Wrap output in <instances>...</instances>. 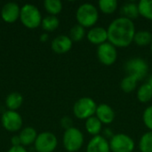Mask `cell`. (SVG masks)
Instances as JSON below:
<instances>
[{
  "mask_svg": "<svg viewBox=\"0 0 152 152\" xmlns=\"http://www.w3.org/2000/svg\"><path fill=\"white\" fill-rule=\"evenodd\" d=\"M108 41L115 47H127L134 41L135 27L133 20L118 17L111 21L107 28Z\"/></svg>",
  "mask_w": 152,
  "mask_h": 152,
  "instance_id": "1",
  "label": "cell"
},
{
  "mask_svg": "<svg viewBox=\"0 0 152 152\" xmlns=\"http://www.w3.org/2000/svg\"><path fill=\"white\" fill-rule=\"evenodd\" d=\"M76 18L79 25L84 28H91L98 20L99 13L97 8L90 3L81 4L76 12Z\"/></svg>",
  "mask_w": 152,
  "mask_h": 152,
  "instance_id": "2",
  "label": "cell"
},
{
  "mask_svg": "<svg viewBox=\"0 0 152 152\" xmlns=\"http://www.w3.org/2000/svg\"><path fill=\"white\" fill-rule=\"evenodd\" d=\"M20 19L28 28H36L41 25L42 16L38 8L31 4H26L20 8Z\"/></svg>",
  "mask_w": 152,
  "mask_h": 152,
  "instance_id": "3",
  "label": "cell"
},
{
  "mask_svg": "<svg viewBox=\"0 0 152 152\" xmlns=\"http://www.w3.org/2000/svg\"><path fill=\"white\" fill-rule=\"evenodd\" d=\"M97 104L90 97H82L77 100L73 107V112L78 119H87L94 116Z\"/></svg>",
  "mask_w": 152,
  "mask_h": 152,
  "instance_id": "4",
  "label": "cell"
},
{
  "mask_svg": "<svg viewBox=\"0 0 152 152\" xmlns=\"http://www.w3.org/2000/svg\"><path fill=\"white\" fill-rule=\"evenodd\" d=\"M62 142L67 151L77 152L83 146L84 135L78 128L73 126L68 130H65Z\"/></svg>",
  "mask_w": 152,
  "mask_h": 152,
  "instance_id": "5",
  "label": "cell"
},
{
  "mask_svg": "<svg viewBox=\"0 0 152 152\" xmlns=\"http://www.w3.org/2000/svg\"><path fill=\"white\" fill-rule=\"evenodd\" d=\"M135 144L134 140L126 134H117L110 141V148L112 152H133Z\"/></svg>",
  "mask_w": 152,
  "mask_h": 152,
  "instance_id": "6",
  "label": "cell"
},
{
  "mask_svg": "<svg viewBox=\"0 0 152 152\" xmlns=\"http://www.w3.org/2000/svg\"><path fill=\"white\" fill-rule=\"evenodd\" d=\"M125 69L127 75L134 77L139 81L147 75L149 66L144 60L141 58H133L126 62Z\"/></svg>",
  "mask_w": 152,
  "mask_h": 152,
  "instance_id": "7",
  "label": "cell"
},
{
  "mask_svg": "<svg viewBox=\"0 0 152 152\" xmlns=\"http://www.w3.org/2000/svg\"><path fill=\"white\" fill-rule=\"evenodd\" d=\"M58 144L56 136L51 132H44L37 134L35 148L37 152H53Z\"/></svg>",
  "mask_w": 152,
  "mask_h": 152,
  "instance_id": "8",
  "label": "cell"
},
{
  "mask_svg": "<svg viewBox=\"0 0 152 152\" xmlns=\"http://www.w3.org/2000/svg\"><path fill=\"white\" fill-rule=\"evenodd\" d=\"M97 57L100 62L105 66H110L114 64L118 58L117 48L110 42L103 43L98 46Z\"/></svg>",
  "mask_w": 152,
  "mask_h": 152,
  "instance_id": "9",
  "label": "cell"
},
{
  "mask_svg": "<svg viewBox=\"0 0 152 152\" xmlns=\"http://www.w3.org/2000/svg\"><path fill=\"white\" fill-rule=\"evenodd\" d=\"M2 125L9 132H16L22 126V118L14 110H7L2 115Z\"/></svg>",
  "mask_w": 152,
  "mask_h": 152,
  "instance_id": "10",
  "label": "cell"
},
{
  "mask_svg": "<svg viewBox=\"0 0 152 152\" xmlns=\"http://www.w3.org/2000/svg\"><path fill=\"white\" fill-rule=\"evenodd\" d=\"M20 14V8L18 4L14 2H9L4 4L1 10V17L7 23H13L19 18Z\"/></svg>",
  "mask_w": 152,
  "mask_h": 152,
  "instance_id": "11",
  "label": "cell"
},
{
  "mask_svg": "<svg viewBox=\"0 0 152 152\" xmlns=\"http://www.w3.org/2000/svg\"><path fill=\"white\" fill-rule=\"evenodd\" d=\"M72 44L73 42L69 38V37L65 35H60L52 41L51 46L54 53L61 54L68 53L71 49Z\"/></svg>",
  "mask_w": 152,
  "mask_h": 152,
  "instance_id": "12",
  "label": "cell"
},
{
  "mask_svg": "<svg viewBox=\"0 0 152 152\" xmlns=\"http://www.w3.org/2000/svg\"><path fill=\"white\" fill-rule=\"evenodd\" d=\"M115 116L114 110L109 104L102 103L97 106L95 117L102 122V124H111L115 119Z\"/></svg>",
  "mask_w": 152,
  "mask_h": 152,
  "instance_id": "13",
  "label": "cell"
},
{
  "mask_svg": "<svg viewBox=\"0 0 152 152\" xmlns=\"http://www.w3.org/2000/svg\"><path fill=\"white\" fill-rule=\"evenodd\" d=\"M86 152H110V142L102 135L94 136L88 142Z\"/></svg>",
  "mask_w": 152,
  "mask_h": 152,
  "instance_id": "14",
  "label": "cell"
},
{
  "mask_svg": "<svg viewBox=\"0 0 152 152\" xmlns=\"http://www.w3.org/2000/svg\"><path fill=\"white\" fill-rule=\"evenodd\" d=\"M86 37L91 44L97 45L99 46L100 45L107 42L108 32L107 29L102 27H93L89 29Z\"/></svg>",
  "mask_w": 152,
  "mask_h": 152,
  "instance_id": "15",
  "label": "cell"
},
{
  "mask_svg": "<svg viewBox=\"0 0 152 152\" xmlns=\"http://www.w3.org/2000/svg\"><path fill=\"white\" fill-rule=\"evenodd\" d=\"M120 13H121V17L129 19L131 20L136 19L140 15L138 4L134 2H127L124 4L120 8Z\"/></svg>",
  "mask_w": 152,
  "mask_h": 152,
  "instance_id": "16",
  "label": "cell"
},
{
  "mask_svg": "<svg viewBox=\"0 0 152 152\" xmlns=\"http://www.w3.org/2000/svg\"><path fill=\"white\" fill-rule=\"evenodd\" d=\"M19 137L20 139V142L22 145L24 146H28L32 143H35L36 139L37 137V134L36 132V130L31 127V126H28L23 128L20 134Z\"/></svg>",
  "mask_w": 152,
  "mask_h": 152,
  "instance_id": "17",
  "label": "cell"
},
{
  "mask_svg": "<svg viewBox=\"0 0 152 152\" xmlns=\"http://www.w3.org/2000/svg\"><path fill=\"white\" fill-rule=\"evenodd\" d=\"M85 126L88 134H90L91 135L96 136V135H99V134L102 132V124L95 116H93L86 120Z\"/></svg>",
  "mask_w": 152,
  "mask_h": 152,
  "instance_id": "18",
  "label": "cell"
},
{
  "mask_svg": "<svg viewBox=\"0 0 152 152\" xmlns=\"http://www.w3.org/2000/svg\"><path fill=\"white\" fill-rule=\"evenodd\" d=\"M23 102V97L20 93L13 92L7 95L5 99V104L6 107L9 109V110H18Z\"/></svg>",
  "mask_w": 152,
  "mask_h": 152,
  "instance_id": "19",
  "label": "cell"
},
{
  "mask_svg": "<svg viewBox=\"0 0 152 152\" xmlns=\"http://www.w3.org/2000/svg\"><path fill=\"white\" fill-rule=\"evenodd\" d=\"M137 99L142 103L149 102L152 99V87L148 82L139 87L137 92Z\"/></svg>",
  "mask_w": 152,
  "mask_h": 152,
  "instance_id": "20",
  "label": "cell"
},
{
  "mask_svg": "<svg viewBox=\"0 0 152 152\" xmlns=\"http://www.w3.org/2000/svg\"><path fill=\"white\" fill-rule=\"evenodd\" d=\"M134 42L140 46H145L152 43V33L146 30H141L135 32L134 37Z\"/></svg>",
  "mask_w": 152,
  "mask_h": 152,
  "instance_id": "21",
  "label": "cell"
},
{
  "mask_svg": "<svg viewBox=\"0 0 152 152\" xmlns=\"http://www.w3.org/2000/svg\"><path fill=\"white\" fill-rule=\"evenodd\" d=\"M59 25H60L59 19L53 15H48V16L45 17L41 22V26H42L43 29L45 31H48V32L54 31L59 27Z\"/></svg>",
  "mask_w": 152,
  "mask_h": 152,
  "instance_id": "22",
  "label": "cell"
},
{
  "mask_svg": "<svg viewBox=\"0 0 152 152\" xmlns=\"http://www.w3.org/2000/svg\"><path fill=\"white\" fill-rule=\"evenodd\" d=\"M139 13L147 20H152V0H142L138 3Z\"/></svg>",
  "mask_w": 152,
  "mask_h": 152,
  "instance_id": "23",
  "label": "cell"
},
{
  "mask_svg": "<svg viewBox=\"0 0 152 152\" xmlns=\"http://www.w3.org/2000/svg\"><path fill=\"white\" fill-rule=\"evenodd\" d=\"M44 6L46 12L53 16H56V14L60 13L62 10V3L60 0H45Z\"/></svg>",
  "mask_w": 152,
  "mask_h": 152,
  "instance_id": "24",
  "label": "cell"
},
{
  "mask_svg": "<svg viewBox=\"0 0 152 152\" xmlns=\"http://www.w3.org/2000/svg\"><path fill=\"white\" fill-rule=\"evenodd\" d=\"M138 80L130 75H127L126 77H124L120 83V87L121 90L126 94H129L131 92H133L135 88H136V84H137Z\"/></svg>",
  "mask_w": 152,
  "mask_h": 152,
  "instance_id": "25",
  "label": "cell"
},
{
  "mask_svg": "<svg viewBox=\"0 0 152 152\" xmlns=\"http://www.w3.org/2000/svg\"><path fill=\"white\" fill-rule=\"evenodd\" d=\"M100 10L105 14H111L115 12L118 8V2L116 0H100L98 2Z\"/></svg>",
  "mask_w": 152,
  "mask_h": 152,
  "instance_id": "26",
  "label": "cell"
},
{
  "mask_svg": "<svg viewBox=\"0 0 152 152\" xmlns=\"http://www.w3.org/2000/svg\"><path fill=\"white\" fill-rule=\"evenodd\" d=\"M139 149L141 152H152V132H147L141 137Z\"/></svg>",
  "mask_w": 152,
  "mask_h": 152,
  "instance_id": "27",
  "label": "cell"
},
{
  "mask_svg": "<svg viewBox=\"0 0 152 152\" xmlns=\"http://www.w3.org/2000/svg\"><path fill=\"white\" fill-rule=\"evenodd\" d=\"M85 36H86L85 28L79 24L73 26L69 30V38L72 40V42H79L85 37Z\"/></svg>",
  "mask_w": 152,
  "mask_h": 152,
  "instance_id": "28",
  "label": "cell"
},
{
  "mask_svg": "<svg viewBox=\"0 0 152 152\" xmlns=\"http://www.w3.org/2000/svg\"><path fill=\"white\" fill-rule=\"evenodd\" d=\"M142 120L146 127L152 132V105L149 106L143 112Z\"/></svg>",
  "mask_w": 152,
  "mask_h": 152,
  "instance_id": "29",
  "label": "cell"
},
{
  "mask_svg": "<svg viewBox=\"0 0 152 152\" xmlns=\"http://www.w3.org/2000/svg\"><path fill=\"white\" fill-rule=\"evenodd\" d=\"M61 125L65 130H68V129L73 127V122L69 117H63L61 120Z\"/></svg>",
  "mask_w": 152,
  "mask_h": 152,
  "instance_id": "30",
  "label": "cell"
},
{
  "mask_svg": "<svg viewBox=\"0 0 152 152\" xmlns=\"http://www.w3.org/2000/svg\"><path fill=\"white\" fill-rule=\"evenodd\" d=\"M7 152H28L23 146H12Z\"/></svg>",
  "mask_w": 152,
  "mask_h": 152,
  "instance_id": "31",
  "label": "cell"
},
{
  "mask_svg": "<svg viewBox=\"0 0 152 152\" xmlns=\"http://www.w3.org/2000/svg\"><path fill=\"white\" fill-rule=\"evenodd\" d=\"M11 142H12V146H20V144H21L19 135L18 136H12L11 139Z\"/></svg>",
  "mask_w": 152,
  "mask_h": 152,
  "instance_id": "32",
  "label": "cell"
},
{
  "mask_svg": "<svg viewBox=\"0 0 152 152\" xmlns=\"http://www.w3.org/2000/svg\"><path fill=\"white\" fill-rule=\"evenodd\" d=\"M103 134H104V138H112L113 136H114V134H113V132L110 129V128H106L104 131H103Z\"/></svg>",
  "mask_w": 152,
  "mask_h": 152,
  "instance_id": "33",
  "label": "cell"
},
{
  "mask_svg": "<svg viewBox=\"0 0 152 152\" xmlns=\"http://www.w3.org/2000/svg\"><path fill=\"white\" fill-rule=\"evenodd\" d=\"M47 39H48V35H47V34H43V35H41L40 40H41L42 42H45V41H47Z\"/></svg>",
  "mask_w": 152,
  "mask_h": 152,
  "instance_id": "34",
  "label": "cell"
},
{
  "mask_svg": "<svg viewBox=\"0 0 152 152\" xmlns=\"http://www.w3.org/2000/svg\"><path fill=\"white\" fill-rule=\"evenodd\" d=\"M148 83L151 86V87H152V76L150 77V79H149V81H148Z\"/></svg>",
  "mask_w": 152,
  "mask_h": 152,
  "instance_id": "35",
  "label": "cell"
},
{
  "mask_svg": "<svg viewBox=\"0 0 152 152\" xmlns=\"http://www.w3.org/2000/svg\"><path fill=\"white\" fill-rule=\"evenodd\" d=\"M151 53H152V43L151 44Z\"/></svg>",
  "mask_w": 152,
  "mask_h": 152,
  "instance_id": "36",
  "label": "cell"
}]
</instances>
